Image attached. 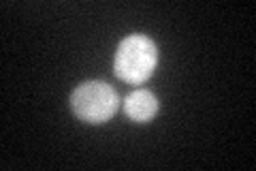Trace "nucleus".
Listing matches in <instances>:
<instances>
[{
  "label": "nucleus",
  "mask_w": 256,
  "mask_h": 171,
  "mask_svg": "<svg viewBox=\"0 0 256 171\" xmlns=\"http://www.w3.org/2000/svg\"><path fill=\"white\" fill-rule=\"evenodd\" d=\"M124 111L132 122H150L158 111V99L150 90H134L126 96Z\"/></svg>",
  "instance_id": "7ed1b4c3"
},
{
  "label": "nucleus",
  "mask_w": 256,
  "mask_h": 171,
  "mask_svg": "<svg viewBox=\"0 0 256 171\" xmlns=\"http://www.w3.org/2000/svg\"><path fill=\"white\" fill-rule=\"evenodd\" d=\"M158 64V50L156 43L146 35H128L120 41L116 58H114V73L118 79L126 84H143L152 77Z\"/></svg>",
  "instance_id": "f257e3e1"
},
{
  "label": "nucleus",
  "mask_w": 256,
  "mask_h": 171,
  "mask_svg": "<svg viewBox=\"0 0 256 171\" xmlns=\"http://www.w3.org/2000/svg\"><path fill=\"white\" fill-rule=\"evenodd\" d=\"M73 113L88 124H105L118 111V92L105 81H84L70 94Z\"/></svg>",
  "instance_id": "f03ea898"
}]
</instances>
